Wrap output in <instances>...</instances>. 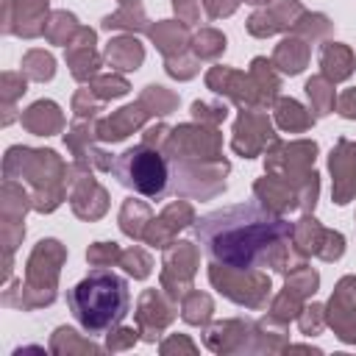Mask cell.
Returning a JSON list of instances; mask_svg holds the SVG:
<instances>
[{
    "label": "cell",
    "mask_w": 356,
    "mask_h": 356,
    "mask_svg": "<svg viewBox=\"0 0 356 356\" xmlns=\"http://www.w3.org/2000/svg\"><path fill=\"white\" fill-rule=\"evenodd\" d=\"M289 234L292 222L256 203L228 206L195 220V236L203 245V253L228 270L245 273L270 261Z\"/></svg>",
    "instance_id": "6da1fadb"
},
{
    "label": "cell",
    "mask_w": 356,
    "mask_h": 356,
    "mask_svg": "<svg viewBox=\"0 0 356 356\" xmlns=\"http://www.w3.org/2000/svg\"><path fill=\"white\" fill-rule=\"evenodd\" d=\"M67 306L89 337H100L125 320L131 309L128 281L114 270L95 267L83 281L67 289Z\"/></svg>",
    "instance_id": "7a4b0ae2"
},
{
    "label": "cell",
    "mask_w": 356,
    "mask_h": 356,
    "mask_svg": "<svg viewBox=\"0 0 356 356\" xmlns=\"http://www.w3.org/2000/svg\"><path fill=\"white\" fill-rule=\"evenodd\" d=\"M111 172L122 186L150 200H161L170 192V181H172L167 156L156 150L150 142H139L128 147L122 156H117L111 161Z\"/></svg>",
    "instance_id": "3957f363"
},
{
    "label": "cell",
    "mask_w": 356,
    "mask_h": 356,
    "mask_svg": "<svg viewBox=\"0 0 356 356\" xmlns=\"http://www.w3.org/2000/svg\"><path fill=\"white\" fill-rule=\"evenodd\" d=\"M331 172H334V200L348 203V197L356 192V145L348 139H339L337 150H331Z\"/></svg>",
    "instance_id": "277c9868"
},
{
    "label": "cell",
    "mask_w": 356,
    "mask_h": 356,
    "mask_svg": "<svg viewBox=\"0 0 356 356\" xmlns=\"http://www.w3.org/2000/svg\"><path fill=\"white\" fill-rule=\"evenodd\" d=\"M139 120H142V108H136V106H125V108H120L106 125H100V139H106V142L125 139L128 131L139 125Z\"/></svg>",
    "instance_id": "5b68a950"
},
{
    "label": "cell",
    "mask_w": 356,
    "mask_h": 356,
    "mask_svg": "<svg viewBox=\"0 0 356 356\" xmlns=\"http://www.w3.org/2000/svg\"><path fill=\"white\" fill-rule=\"evenodd\" d=\"M320 64H323V70H325V75L328 78H334V81H342V78H348L350 75V64H353V56H350V50L348 47H342V44H325L323 47V53H320Z\"/></svg>",
    "instance_id": "8992f818"
},
{
    "label": "cell",
    "mask_w": 356,
    "mask_h": 356,
    "mask_svg": "<svg viewBox=\"0 0 356 356\" xmlns=\"http://www.w3.org/2000/svg\"><path fill=\"white\" fill-rule=\"evenodd\" d=\"M106 56L111 58V64H117L120 70H136V64L142 61V47L136 39H117L108 44Z\"/></svg>",
    "instance_id": "52a82bcc"
},
{
    "label": "cell",
    "mask_w": 356,
    "mask_h": 356,
    "mask_svg": "<svg viewBox=\"0 0 356 356\" xmlns=\"http://www.w3.org/2000/svg\"><path fill=\"white\" fill-rule=\"evenodd\" d=\"M275 111H278V125H281V128L303 131V128L312 125V117L306 114V108H303L298 100H286V97H284V100H278Z\"/></svg>",
    "instance_id": "ba28073f"
},
{
    "label": "cell",
    "mask_w": 356,
    "mask_h": 356,
    "mask_svg": "<svg viewBox=\"0 0 356 356\" xmlns=\"http://www.w3.org/2000/svg\"><path fill=\"white\" fill-rule=\"evenodd\" d=\"M295 44H298V39H286V42H281V47L275 50V61H278L281 70L289 72V75L300 72L303 64H306V47H300V50L295 53Z\"/></svg>",
    "instance_id": "9c48e42d"
},
{
    "label": "cell",
    "mask_w": 356,
    "mask_h": 356,
    "mask_svg": "<svg viewBox=\"0 0 356 356\" xmlns=\"http://www.w3.org/2000/svg\"><path fill=\"white\" fill-rule=\"evenodd\" d=\"M306 95H309V100L314 103V111H317V114H328V111H331V106H334V92L325 86L323 78H312V81L306 83Z\"/></svg>",
    "instance_id": "30bf717a"
},
{
    "label": "cell",
    "mask_w": 356,
    "mask_h": 356,
    "mask_svg": "<svg viewBox=\"0 0 356 356\" xmlns=\"http://www.w3.org/2000/svg\"><path fill=\"white\" fill-rule=\"evenodd\" d=\"M122 264H125V270H128L134 278H145V275L150 273V259H147L139 248L128 250V253L122 256Z\"/></svg>",
    "instance_id": "8fae6325"
},
{
    "label": "cell",
    "mask_w": 356,
    "mask_h": 356,
    "mask_svg": "<svg viewBox=\"0 0 356 356\" xmlns=\"http://www.w3.org/2000/svg\"><path fill=\"white\" fill-rule=\"evenodd\" d=\"M117 256H120V250H117L114 242H97V245L89 250V261H95V264H103V261L117 259Z\"/></svg>",
    "instance_id": "7c38bea8"
},
{
    "label": "cell",
    "mask_w": 356,
    "mask_h": 356,
    "mask_svg": "<svg viewBox=\"0 0 356 356\" xmlns=\"http://www.w3.org/2000/svg\"><path fill=\"white\" fill-rule=\"evenodd\" d=\"M100 86H103V92H100L103 97H120L128 92V83L122 78H106V81H100Z\"/></svg>",
    "instance_id": "4fadbf2b"
},
{
    "label": "cell",
    "mask_w": 356,
    "mask_h": 356,
    "mask_svg": "<svg viewBox=\"0 0 356 356\" xmlns=\"http://www.w3.org/2000/svg\"><path fill=\"white\" fill-rule=\"evenodd\" d=\"M339 111H342V117H348V120H353V117H356V89H353V92H348V95L342 97Z\"/></svg>",
    "instance_id": "5bb4252c"
},
{
    "label": "cell",
    "mask_w": 356,
    "mask_h": 356,
    "mask_svg": "<svg viewBox=\"0 0 356 356\" xmlns=\"http://www.w3.org/2000/svg\"><path fill=\"white\" fill-rule=\"evenodd\" d=\"M248 3H267V0H248Z\"/></svg>",
    "instance_id": "9a60e30c"
}]
</instances>
